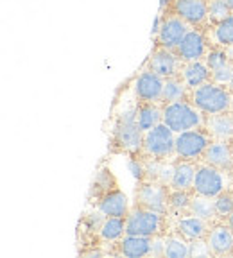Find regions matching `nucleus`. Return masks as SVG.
I'll return each instance as SVG.
<instances>
[{"instance_id":"obj_8","label":"nucleus","mask_w":233,"mask_h":258,"mask_svg":"<svg viewBox=\"0 0 233 258\" xmlns=\"http://www.w3.org/2000/svg\"><path fill=\"white\" fill-rule=\"evenodd\" d=\"M192 25L185 22L180 15H167L161 16L160 24H158V34H156V45L158 47L170 48L176 50L178 45L183 41V38L189 34Z\"/></svg>"},{"instance_id":"obj_13","label":"nucleus","mask_w":233,"mask_h":258,"mask_svg":"<svg viewBox=\"0 0 233 258\" xmlns=\"http://www.w3.org/2000/svg\"><path fill=\"white\" fill-rule=\"evenodd\" d=\"M97 210L104 217H126L129 214V201L121 188H109L97 199Z\"/></svg>"},{"instance_id":"obj_12","label":"nucleus","mask_w":233,"mask_h":258,"mask_svg":"<svg viewBox=\"0 0 233 258\" xmlns=\"http://www.w3.org/2000/svg\"><path fill=\"white\" fill-rule=\"evenodd\" d=\"M163 77L154 74L153 70H145L135 79V95L138 101L160 102L163 93Z\"/></svg>"},{"instance_id":"obj_4","label":"nucleus","mask_w":233,"mask_h":258,"mask_svg":"<svg viewBox=\"0 0 233 258\" xmlns=\"http://www.w3.org/2000/svg\"><path fill=\"white\" fill-rule=\"evenodd\" d=\"M170 192L172 188L169 183L158 181V179H144L135 188V206L169 214Z\"/></svg>"},{"instance_id":"obj_22","label":"nucleus","mask_w":233,"mask_h":258,"mask_svg":"<svg viewBox=\"0 0 233 258\" xmlns=\"http://www.w3.org/2000/svg\"><path fill=\"white\" fill-rule=\"evenodd\" d=\"M180 76L183 77V81H185L187 86H189L190 90L205 85V83H208V81H212V72H210L208 64H206L205 59L185 63L183 64V69H181Z\"/></svg>"},{"instance_id":"obj_6","label":"nucleus","mask_w":233,"mask_h":258,"mask_svg":"<svg viewBox=\"0 0 233 258\" xmlns=\"http://www.w3.org/2000/svg\"><path fill=\"white\" fill-rule=\"evenodd\" d=\"M145 131L137 124L135 113H129V117L121 118L113 131V147L121 153L137 154L144 149Z\"/></svg>"},{"instance_id":"obj_25","label":"nucleus","mask_w":233,"mask_h":258,"mask_svg":"<svg viewBox=\"0 0 233 258\" xmlns=\"http://www.w3.org/2000/svg\"><path fill=\"white\" fill-rule=\"evenodd\" d=\"M167 258H189L190 256V240H187L180 231L165 235V251Z\"/></svg>"},{"instance_id":"obj_19","label":"nucleus","mask_w":233,"mask_h":258,"mask_svg":"<svg viewBox=\"0 0 233 258\" xmlns=\"http://www.w3.org/2000/svg\"><path fill=\"white\" fill-rule=\"evenodd\" d=\"M210 228H212V222L205 221V219L197 217V215H192V214H185L176 224V231H180L187 240L206 238Z\"/></svg>"},{"instance_id":"obj_3","label":"nucleus","mask_w":233,"mask_h":258,"mask_svg":"<svg viewBox=\"0 0 233 258\" xmlns=\"http://www.w3.org/2000/svg\"><path fill=\"white\" fill-rule=\"evenodd\" d=\"M163 124H167L174 133H183L189 129L205 125V113L192 104L189 99L169 102L163 106Z\"/></svg>"},{"instance_id":"obj_16","label":"nucleus","mask_w":233,"mask_h":258,"mask_svg":"<svg viewBox=\"0 0 233 258\" xmlns=\"http://www.w3.org/2000/svg\"><path fill=\"white\" fill-rule=\"evenodd\" d=\"M174 13L197 27L208 20V4L206 0H174Z\"/></svg>"},{"instance_id":"obj_20","label":"nucleus","mask_w":233,"mask_h":258,"mask_svg":"<svg viewBox=\"0 0 233 258\" xmlns=\"http://www.w3.org/2000/svg\"><path fill=\"white\" fill-rule=\"evenodd\" d=\"M135 118L140 129L147 133L149 129L156 127L158 124L163 122V108L158 106V102H145L138 101V106L135 109Z\"/></svg>"},{"instance_id":"obj_7","label":"nucleus","mask_w":233,"mask_h":258,"mask_svg":"<svg viewBox=\"0 0 233 258\" xmlns=\"http://www.w3.org/2000/svg\"><path fill=\"white\" fill-rule=\"evenodd\" d=\"M213 138L210 137V133L203 127L189 129L183 133L176 135V156H180L181 160H190L196 161L199 158H203L206 147L210 145Z\"/></svg>"},{"instance_id":"obj_10","label":"nucleus","mask_w":233,"mask_h":258,"mask_svg":"<svg viewBox=\"0 0 233 258\" xmlns=\"http://www.w3.org/2000/svg\"><path fill=\"white\" fill-rule=\"evenodd\" d=\"M183 61L174 50L165 47H156L154 52L149 57V70H153L160 77L167 79V77L180 76L181 69H183Z\"/></svg>"},{"instance_id":"obj_31","label":"nucleus","mask_w":233,"mask_h":258,"mask_svg":"<svg viewBox=\"0 0 233 258\" xmlns=\"http://www.w3.org/2000/svg\"><path fill=\"white\" fill-rule=\"evenodd\" d=\"M231 76H233V63H231V61L221 64L219 69L212 70V81H213V83H217V85L228 86L229 81H231Z\"/></svg>"},{"instance_id":"obj_9","label":"nucleus","mask_w":233,"mask_h":258,"mask_svg":"<svg viewBox=\"0 0 233 258\" xmlns=\"http://www.w3.org/2000/svg\"><path fill=\"white\" fill-rule=\"evenodd\" d=\"M222 190H224L222 170L215 169V167L208 165V163H203V165L197 167L192 192L208 196V198H217Z\"/></svg>"},{"instance_id":"obj_24","label":"nucleus","mask_w":233,"mask_h":258,"mask_svg":"<svg viewBox=\"0 0 233 258\" xmlns=\"http://www.w3.org/2000/svg\"><path fill=\"white\" fill-rule=\"evenodd\" d=\"M189 214L197 215V217L205 219L208 222H213L215 219H219L217 212H215V198H208V196H201V194L192 192Z\"/></svg>"},{"instance_id":"obj_18","label":"nucleus","mask_w":233,"mask_h":258,"mask_svg":"<svg viewBox=\"0 0 233 258\" xmlns=\"http://www.w3.org/2000/svg\"><path fill=\"white\" fill-rule=\"evenodd\" d=\"M196 163L190 160H178L174 163L172 176H170V188L172 190H185L192 192L194 188V177H196Z\"/></svg>"},{"instance_id":"obj_15","label":"nucleus","mask_w":233,"mask_h":258,"mask_svg":"<svg viewBox=\"0 0 233 258\" xmlns=\"http://www.w3.org/2000/svg\"><path fill=\"white\" fill-rule=\"evenodd\" d=\"M201 160L219 170H229L233 167L231 140H212Z\"/></svg>"},{"instance_id":"obj_36","label":"nucleus","mask_w":233,"mask_h":258,"mask_svg":"<svg viewBox=\"0 0 233 258\" xmlns=\"http://www.w3.org/2000/svg\"><path fill=\"white\" fill-rule=\"evenodd\" d=\"M231 111H233V99H231Z\"/></svg>"},{"instance_id":"obj_21","label":"nucleus","mask_w":233,"mask_h":258,"mask_svg":"<svg viewBox=\"0 0 233 258\" xmlns=\"http://www.w3.org/2000/svg\"><path fill=\"white\" fill-rule=\"evenodd\" d=\"M119 254L126 258H142L151 254V237L124 235L119 240Z\"/></svg>"},{"instance_id":"obj_26","label":"nucleus","mask_w":233,"mask_h":258,"mask_svg":"<svg viewBox=\"0 0 233 258\" xmlns=\"http://www.w3.org/2000/svg\"><path fill=\"white\" fill-rule=\"evenodd\" d=\"M99 235L104 242H116L126 235V217H104Z\"/></svg>"},{"instance_id":"obj_34","label":"nucleus","mask_w":233,"mask_h":258,"mask_svg":"<svg viewBox=\"0 0 233 258\" xmlns=\"http://www.w3.org/2000/svg\"><path fill=\"white\" fill-rule=\"evenodd\" d=\"M226 2H228L229 9H231V13H233V0H226Z\"/></svg>"},{"instance_id":"obj_23","label":"nucleus","mask_w":233,"mask_h":258,"mask_svg":"<svg viewBox=\"0 0 233 258\" xmlns=\"http://www.w3.org/2000/svg\"><path fill=\"white\" fill-rule=\"evenodd\" d=\"M189 86L183 81L181 76H174V77H167L163 81V93H161V102L163 104H169V102H176V101H183V99H189Z\"/></svg>"},{"instance_id":"obj_27","label":"nucleus","mask_w":233,"mask_h":258,"mask_svg":"<svg viewBox=\"0 0 233 258\" xmlns=\"http://www.w3.org/2000/svg\"><path fill=\"white\" fill-rule=\"evenodd\" d=\"M213 38L217 41V47H233V15L213 25Z\"/></svg>"},{"instance_id":"obj_1","label":"nucleus","mask_w":233,"mask_h":258,"mask_svg":"<svg viewBox=\"0 0 233 258\" xmlns=\"http://www.w3.org/2000/svg\"><path fill=\"white\" fill-rule=\"evenodd\" d=\"M167 215L156 210L133 206L126 215V235H138V237H156L167 235Z\"/></svg>"},{"instance_id":"obj_33","label":"nucleus","mask_w":233,"mask_h":258,"mask_svg":"<svg viewBox=\"0 0 233 258\" xmlns=\"http://www.w3.org/2000/svg\"><path fill=\"white\" fill-rule=\"evenodd\" d=\"M224 221L228 222V224H229V228H231V230H233V212H231V214L228 215V217L224 219Z\"/></svg>"},{"instance_id":"obj_32","label":"nucleus","mask_w":233,"mask_h":258,"mask_svg":"<svg viewBox=\"0 0 233 258\" xmlns=\"http://www.w3.org/2000/svg\"><path fill=\"white\" fill-rule=\"evenodd\" d=\"M190 256H213L212 249L208 246V240L206 238H196V240H190Z\"/></svg>"},{"instance_id":"obj_5","label":"nucleus","mask_w":233,"mask_h":258,"mask_svg":"<svg viewBox=\"0 0 233 258\" xmlns=\"http://www.w3.org/2000/svg\"><path fill=\"white\" fill-rule=\"evenodd\" d=\"M144 151L154 161L169 160L176 154V133L167 124H158L156 127L149 129L144 137Z\"/></svg>"},{"instance_id":"obj_14","label":"nucleus","mask_w":233,"mask_h":258,"mask_svg":"<svg viewBox=\"0 0 233 258\" xmlns=\"http://www.w3.org/2000/svg\"><path fill=\"white\" fill-rule=\"evenodd\" d=\"M208 246L213 256H229L233 254V230L228 222H217L212 224L208 235H206Z\"/></svg>"},{"instance_id":"obj_30","label":"nucleus","mask_w":233,"mask_h":258,"mask_svg":"<svg viewBox=\"0 0 233 258\" xmlns=\"http://www.w3.org/2000/svg\"><path fill=\"white\" fill-rule=\"evenodd\" d=\"M215 212L219 219H226L233 212V192L222 190L215 198Z\"/></svg>"},{"instance_id":"obj_35","label":"nucleus","mask_w":233,"mask_h":258,"mask_svg":"<svg viewBox=\"0 0 233 258\" xmlns=\"http://www.w3.org/2000/svg\"><path fill=\"white\" fill-rule=\"evenodd\" d=\"M228 86H229V90L233 92V76H231V81H229V85H228Z\"/></svg>"},{"instance_id":"obj_11","label":"nucleus","mask_w":233,"mask_h":258,"mask_svg":"<svg viewBox=\"0 0 233 258\" xmlns=\"http://www.w3.org/2000/svg\"><path fill=\"white\" fill-rule=\"evenodd\" d=\"M178 56L181 57L183 63H190V61H199L205 59L206 52H208V43H206V38L199 29L192 27L189 31L183 41L178 45V48L174 50Z\"/></svg>"},{"instance_id":"obj_28","label":"nucleus","mask_w":233,"mask_h":258,"mask_svg":"<svg viewBox=\"0 0 233 258\" xmlns=\"http://www.w3.org/2000/svg\"><path fill=\"white\" fill-rule=\"evenodd\" d=\"M206 4H208V20L213 25L233 15L226 0H206Z\"/></svg>"},{"instance_id":"obj_2","label":"nucleus","mask_w":233,"mask_h":258,"mask_svg":"<svg viewBox=\"0 0 233 258\" xmlns=\"http://www.w3.org/2000/svg\"><path fill=\"white\" fill-rule=\"evenodd\" d=\"M231 99H233V92L229 90V86L217 85L213 81H208L205 85L192 88L189 97V101L196 108L201 109L205 115L231 109Z\"/></svg>"},{"instance_id":"obj_29","label":"nucleus","mask_w":233,"mask_h":258,"mask_svg":"<svg viewBox=\"0 0 233 258\" xmlns=\"http://www.w3.org/2000/svg\"><path fill=\"white\" fill-rule=\"evenodd\" d=\"M190 199H192V192L172 190V192H170V212H174V214H178V215L189 214Z\"/></svg>"},{"instance_id":"obj_17","label":"nucleus","mask_w":233,"mask_h":258,"mask_svg":"<svg viewBox=\"0 0 233 258\" xmlns=\"http://www.w3.org/2000/svg\"><path fill=\"white\" fill-rule=\"evenodd\" d=\"M205 129L213 140H233V111L205 115Z\"/></svg>"}]
</instances>
